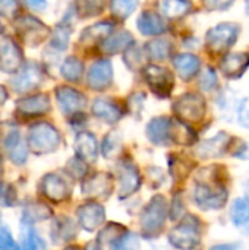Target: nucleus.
I'll return each instance as SVG.
<instances>
[{"instance_id":"34","label":"nucleus","mask_w":249,"mask_h":250,"mask_svg":"<svg viewBox=\"0 0 249 250\" xmlns=\"http://www.w3.org/2000/svg\"><path fill=\"white\" fill-rule=\"evenodd\" d=\"M21 250H45V243L41 236L31 227L26 226L22 230V248Z\"/></svg>"},{"instance_id":"9","label":"nucleus","mask_w":249,"mask_h":250,"mask_svg":"<svg viewBox=\"0 0 249 250\" xmlns=\"http://www.w3.org/2000/svg\"><path fill=\"white\" fill-rule=\"evenodd\" d=\"M117 180H119V198L125 199L138 192L142 185V177L138 167L129 161L122 160L117 166Z\"/></svg>"},{"instance_id":"46","label":"nucleus","mask_w":249,"mask_h":250,"mask_svg":"<svg viewBox=\"0 0 249 250\" xmlns=\"http://www.w3.org/2000/svg\"><path fill=\"white\" fill-rule=\"evenodd\" d=\"M235 0H203L205 9L208 10H226L227 7L232 6Z\"/></svg>"},{"instance_id":"15","label":"nucleus","mask_w":249,"mask_h":250,"mask_svg":"<svg viewBox=\"0 0 249 250\" xmlns=\"http://www.w3.org/2000/svg\"><path fill=\"white\" fill-rule=\"evenodd\" d=\"M232 142H233V138L230 135H227L226 132H219L216 136L205 139L204 142L198 145L197 155H200L204 160L220 158L229 152V149L232 148Z\"/></svg>"},{"instance_id":"51","label":"nucleus","mask_w":249,"mask_h":250,"mask_svg":"<svg viewBox=\"0 0 249 250\" xmlns=\"http://www.w3.org/2000/svg\"><path fill=\"white\" fill-rule=\"evenodd\" d=\"M85 250H103V248L98 243H88L85 246Z\"/></svg>"},{"instance_id":"3","label":"nucleus","mask_w":249,"mask_h":250,"mask_svg":"<svg viewBox=\"0 0 249 250\" xmlns=\"http://www.w3.org/2000/svg\"><path fill=\"white\" fill-rule=\"evenodd\" d=\"M167 220V201L163 195H156L151 201L144 207L139 218L142 237L145 239H157L163 230Z\"/></svg>"},{"instance_id":"40","label":"nucleus","mask_w":249,"mask_h":250,"mask_svg":"<svg viewBox=\"0 0 249 250\" xmlns=\"http://www.w3.org/2000/svg\"><path fill=\"white\" fill-rule=\"evenodd\" d=\"M66 171L69 173L70 177L73 179H82L87 174V164L81 158H72L66 164Z\"/></svg>"},{"instance_id":"31","label":"nucleus","mask_w":249,"mask_h":250,"mask_svg":"<svg viewBox=\"0 0 249 250\" xmlns=\"http://www.w3.org/2000/svg\"><path fill=\"white\" fill-rule=\"evenodd\" d=\"M60 73L69 82H79L84 73V63L78 57L70 56L63 62L60 67Z\"/></svg>"},{"instance_id":"14","label":"nucleus","mask_w":249,"mask_h":250,"mask_svg":"<svg viewBox=\"0 0 249 250\" xmlns=\"http://www.w3.org/2000/svg\"><path fill=\"white\" fill-rule=\"evenodd\" d=\"M56 98L60 110L68 116H75L81 113L87 105V97L82 92L65 85L56 88Z\"/></svg>"},{"instance_id":"41","label":"nucleus","mask_w":249,"mask_h":250,"mask_svg":"<svg viewBox=\"0 0 249 250\" xmlns=\"http://www.w3.org/2000/svg\"><path fill=\"white\" fill-rule=\"evenodd\" d=\"M16 204V190L12 185L0 182V207H13Z\"/></svg>"},{"instance_id":"43","label":"nucleus","mask_w":249,"mask_h":250,"mask_svg":"<svg viewBox=\"0 0 249 250\" xmlns=\"http://www.w3.org/2000/svg\"><path fill=\"white\" fill-rule=\"evenodd\" d=\"M0 250H21L7 227H0Z\"/></svg>"},{"instance_id":"2","label":"nucleus","mask_w":249,"mask_h":250,"mask_svg":"<svg viewBox=\"0 0 249 250\" xmlns=\"http://www.w3.org/2000/svg\"><path fill=\"white\" fill-rule=\"evenodd\" d=\"M147 138L157 146H172L176 144L191 145L195 141V133L189 125L160 116L147 125Z\"/></svg>"},{"instance_id":"13","label":"nucleus","mask_w":249,"mask_h":250,"mask_svg":"<svg viewBox=\"0 0 249 250\" xmlns=\"http://www.w3.org/2000/svg\"><path fill=\"white\" fill-rule=\"evenodd\" d=\"M16 29L21 34L22 40L28 45H32V47H35L41 41H44V38L50 32L48 26H45L41 21H38L32 16H22L21 19H18Z\"/></svg>"},{"instance_id":"27","label":"nucleus","mask_w":249,"mask_h":250,"mask_svg":"<svg viewBox=\"0 0 249 250\" xmlns=\"http://www.w3.org/2000/svg\"><path fill=\"white\" fill-rule=\"evenodd\" d=\"M230 221L249 236V198H238L230 207Z\"/></svg>"},{"instance_id":"5","label":"nucleus","mask_w":249,"mask_h":250,"mask_svg":"<svg viewBox=\"0 0 249 250\" xmlns=\"http://www.w3.org/2000/svg\"><path fill=\"white\" fill-rule=\"evenodd\" d=\"M60 145L59 130L47 123L38 122L29 127L28 132V148L35 155H45L54 152Z\"/></svg>"},{"instance_id":"18","label":"nucleus","mask_w":249,"mask_h":250,"mask_svg":"<svg viewBox=\"0 0 249 250\" xmlns=\"http://www.w3.org/2000/svg\"><path fill=\"white\" fill-rule=\"evenodd\" d=\"M22 63V53L12 38H4L0 42V69L3 72H18Z\"/></svg>"},{"instance_id":"16","label":"nucleus","mask_w":249,"mask_h":250,"mask_svg":"<svg viewBox=\"0 0 249 250\" xmlns=\"http://www.w3.org/2000/svg\"><path fill=\"white\" fill-rule=\"evenodd\" d=\"M76 217H78L79 226L85 231L92 233L97 229H100L101 224L104 223V220H106V211H104V207L101 204L87 202V204L81 205L76 209Z\"/></svg>"},{"instance_id":"38","label":"nucleus","mask_w":249,"mask_h":250,"mask_svg":"<svg viewBox=\"0 0 249 250\" xmlns=\"http://www.w3.org/2000/svg\"><path fill=\"white\" fill-rule=\"evenodd\" d=\"M69 37H70V26H68L66 23L57 25V28L54 29V34H53V38H51V47L59 51L66 50V47L69 44Z\"/></svg>"},{"instance_id":"4","label":"nucleus","mask_w":249,"mask_h":250,"mask_svg":"<svg viewBox=\"0 0 249 250\" xmlns=\"http://www.w3.org/2000/svg\"><path fill=\"white\" fill-rule=\"evenodd\" d=\"M169 243L178 250H195L201 245V220L194 214L185 215L169 233Z\"/></svg>"},{"instance_id":"11","label":"nucleus","mask_w":249,"mask_h":250,"mask_svg":"<svg viewBox=\"0 0 249 250\" xmlns=\"http://www.w3.org/2000/svg\"><path fill=\"white\" fill-rule=\"evenodd\" d=\"M41 193L54 204H62L68 201L72 195L70 186L59 174L48 173L41 180Z\"/></svg>"},{"instance_id":"36","label":"nucleus","mask_w":249,"mask_h":250,"mask_svg":"<svg viewBox=\"0 0 249 250\" xmlns=\"http://www.w3.org/2000/svg\"><path fill=\"white\" fill-rule=\"evenodd\" d=\"M104 0H76V12L81 18H91L101 13Z\"/></svg>"},{"instance_id":"44","label":"nucleus","mask_w":249,"mask_h":250,"mask_svg":"<svg viewBox=\"0 0 249 250\" xmlns=\"http://www.w3.org/2000/svg\"><path fill=\"white\" fill-rule=\"evenodd\" d=\"M217 83H219V81H217L216 72H214L211 67H208V69L203 73V76H201V82H200L201 88H203L204 91H213V89L217 86Z\"/></svg>"},{"instance_id":"7","label":"nucleus","mask_w":249,"mask_h":250,"mask_svg":"<svg viewBox=\"0 0 249 250\" xmlns=\"http://www.w3.org/2000/svg\"><path fill=\"white\" fill-rule=\"evenodd\" d=\"M239 37V26L236 23H220L211 28L205 35V47L213 54L226 53Z\"/></svg>"},{"instance_id":"29","label":"nucleus","mask_w":249,"mask_h":250,"mask_svg":"<svg viewBox=\"0 0 249 250\" xmlns=\"http://www.w3.org/2000/svg\"><path fill=\"white\" fill-rule=\"evenodd\" d=\"M53 215V211L44 205V204H38V202H32L23 207L22 209V223L26 226H31L34 223H40L44 221L47 218H50Z\"/></svg>"},{"instance_id":"23","label":"nucleus","mask_w":249,"mask_h":250,"mask_svg":"<svg viewBox=\"0 0 249 250\" xmlns=\"http://www.w3.org/2000/svg\"><path fill=\"white\" fill-rule=\"evenodd\" d=\"M138 29L144 35H161L166 32L167 26L164 19L158 13L145 10L138 18Z\"/></svg>"},{"instance_id":"6","label":"nucleus","mask_w":249,"mask_h":250,"mask_svg":"<svg viewBox=\"0 0 249 250\" xmlns=\"http://www.w3.org/2000/svg\"><path fill=\"white\" fill-rule=\"evenodd\" d=\"M173 111L176 117L186 125L200 123L207 111L205 100L200 94L186 92L176 100V103L173 104Z\"/></svg>"},{"instance_id":"8","label":"nucleus","mask_w":249,"mask_h":250,"mask_svg":"<svg viewBox=\"0 0 249 250\" xmlns=\"http://www.w3.org/2000/svg\"><path fill=\"white\" fill-rule=\"evenodd\" d=\"M144 79L150 89L158 97V98H169L173 86H175V78L170 70L161 66L148 64L144 67Z\"/></svg>"},{"instance_id":"25","label":"nucleus","mask_w":249,"mask_h":250,"mask_svg":"<svg viewBox=\"0 0 249 250\" xmlns=\"http://www.w3.org/2000/svg\"><path fill=\"white\" fill-rule=\"evenodd\" d=\"M173 66L181 79L191 81L200 72L201 62L194 54H179L173 59Z\"/></svg>"},{"instance_id":"52","label":"nucleus","mask_w":249,"mask_h":250,"mask_svg":"<svg viewBox=\"0 0 249 250\" xmlns=\"http://www.w3.org/2000/svg\"><path fill=\"white\" fill-rule=\"evenodd\" d=\"M3 176V163H1V158H0V179Z\"/></svg>"},{"instance_id":"21","label":"nucleus","mask_w":249,"mask_h":250,"mask_svg":"<svg viewBox=\"0 0 249 250\" xmlns=\"http://www.w3.org/2000/svg\"><path fill=\"white\" fill-rule=\"evenodd\" d=\"M249 66V54L248 53H233L223 57L220 62L222 72L229 79H236L244 75V72Z\"/></svg>"},{"instance_id":"49","label":"nucleus","mask_w":249,"mask_h":250,"mask_svg":"<svg viewBox=\"0 0 249 250\" xmlns=\"http://www.w3.org/2000/svg\"><path fill=\"white\" fill-rule=\"evenodd\" d=\"M242 245L238 243H220V245H214L211 246L210 250H241Z\"/></svg>"},{"instance_id":"26","label":"nucleus","mask_w":249,"mask_h":250,"mask_svg":"<svg viewBox=\"0 0 249 250\" xmlns=\"http://www.w3.org/2000/svg\"><path fill=\"white\" fill-rule=\"evenodd\" d=\"M76 236V226L68 217H57L51 227V239L53 243L62 245L69 240H73Z\"/></svg>"},{"instance_id":"54","label":"nucleus","mask_w":249,"mask_h":250,"mask_svg":"<svg viewBox=\"0 0 249 250\" xmlns=\"http://www.w3.org/2000/svg\"><path fill=\"white\" fill-rule=\"evenodd\" d=\"M65 250H79V249H78L76 246H68Z\"/></svg>"},{"instance_id":"24","label":"nucleus","mask_w":249,"mask_h":250,"mask_svg":"<svg viewBox=\"0 0 249 250\" xmlns=\"http://www.w3.org/2000/svg\"><path fill=\"white\" fill-rule=\"evenodd\" d=\"M4 148L7 151V155L10 158V161L16 166H22L25 164L26 158H28V148L26 145L22 142L21 135L18 132H10L6 139H4Z\"/></svg>"},{"instance_id":"39","label":"nucleus","mask_w":249,"mask_h":250,"mask_svg":"<svg viewBox=\"0 0 249 250\" xmlns=\"http://www.w3.org/2000/svg\"><path fill=\"white\" fill-rule=\"evenodd\" d=\"M138 6V0H113L112 13L117 19H126Z\"/></svg>"},{"instance_id":"28","label":"nucleus","mask_w":249,"mask_h":250,"mask_svg":"<svg viewBox=\"0 0 249 250\" xmlns=\"http://www.w3.org/2000/svg\"><path fill=\"white\" fill-rule=\"evenodd\" d=\"M132 41H134V38L128 31H120V32L112 34L107 38H104L100 48L104 54H116V53L128 48Z\"/></svg>"},{"instance_id":"17","label":"nucleus","mask_w":249,"mask_h":250,"mask_svg":"<svg viewBox=\"0 0 249 250\" xmlns=\"http://www.w3.org/2000/svg\"><path fill=\"white\" fill-rule=\"evenodd\" d=\"M113 81V69H112V63L107 59H101L97 60L87 76V83L91 89L94 91H104L110 86Z\"/></svg>"},{"instance_id":"48","label":"nucleus","mask_w":249,"mask_h":250,"mask_svg":"<svg viewBox=\"0 0 249 250\" xmlns=\"http://www.w3.org/2000/svg\"><path fill=\"white\" fill-rule=\"evenodd\" d=\"M28 7H31L32 10H37V12H43L45 7H47V1L45 0H25Z\"/></svg>"},{"instance_id":"1","label":"nucleus","mask_w":249,"mask_h":250,"mask_svg":"<svg viewBox=\"0 0 249 250\" xmlns=\"http://www.w3.org/2000/svg\"><path fill=\"white\" fill-rule=\"evenodd\" d=\"M222 167H211L201 174L194 188V202L204 211L222 209L227 202V188L225 185V171Z\"/></svg>"},{"instance_id":"10","label":"nucleus","mask_w":249,"mask_h":250,"mask_svg":"<svg viewBox=\"0 0 249 250\" xmlns=\"http://www.w3.org/2000/svg\"><path fill=\"white\" fill-rule=\"evenodd\" d=\"M82 195L91 199H106L113 192V177L110 173L98 171L82 182Z\"/></svg>"},{"instance_id":"47","label":"nucleus","mask_w":249,"mask_h":250,"mask_svg":"<svg viewBox=\"0 0 249 250\" xmlns=\"http://www.w3.org/2000/svg\"><path fill=\"white\" fill-rule=\"evenodd\" d=\"M233 157H235V158H239V160H247V161H249V144L241 145V146L233 152Z\"/></svg>"},{"instance_id":"20","label":"nucleus","mask_w":249,"mask_h":250,"mask_svg":"<svg viewBox=\"0 0 249 250\" xmlns=\"http://www.w3.org/2000/svg\"><path fill=\"white\" fill-rule=\"evenodd\" d=\"M50 98L47 94H37L16 101V110L23 116H43L50 111Z\"/></svg>"},{"instance_id":"19","label":"nucleus","mask_w":249,"mask_h":250,"mask_svg":"<svg viewBox=\"0 0 249 250\" xmlns=\"http://www.w3.org/2000/svg\"><path fill=\"white\" fill-rule=\"evenodd\" d=\"M92 114L109 125H114L122 119L123 108L112 98H97L92 103Z\"/></svg>"},{"instance_id":"53","label":"nucleus","mask_w":249,"mask_h":250,"mask_svg":"<svg viewBox=\"0 0 249 250\" xmlns=\"http://www.w3.org/2000/svg\"><path fill=\"white\" fill-rule=\"evenodd\" d=\"M245 190H247V195H248V198H249V179H248V182L245 183Z\"/></svg>"},{"instance_id":"33","label":"nucleus","mask_w":249,"mask_h":250,"mask_svg":"<svg viewBox=\"0 0 249 250\" xmlns=\"http://www.w3.org/2000/svg\"><path fill=\"white\" fill-rule=\"evenodd\" d=\"M147 56L156 62H163L169 59L172 53V44L166 40H154L150 44H147Z\"/></svg>"},{"instance_id":"42","label":"nucleus","mask_w":249,"mask_h":250,"mask_svg":"<svg viewBox=\"0 0 249 250\" xmlns=\"http://www.w3.org/2000/svg\"><path fill=\"white\" fill-rule=\"evenodd\" d=\"M19 12V1L18 0H0V15L12 19Z\"/></svg>"},{"instance_id":"22","label":"nucleus","mask_w":249,"mask_h":250,"mask_svg":"<svg viewBox=\"0 0 249 250\" xmlns=\"http://www.w3.org/2000/svg\"><path fill=\"white\" fill-rule=\"evenodd\" d=\"M97 139L90 132H79L75 138V152L76 157L85 163H94L98 154Z\"/></svg>"},{"instance_id":"12","label":"nucleus","mask_w":249,"mask_h":250,"mask_svg":"<svg viewBox=\"0 0 249 250\" xmlns=\"http://www.w3.org/2000/svg\"><path fill=\"white\" fill-rule=\"evenodd\" d=\"M41 82H43V70L38 63L31 62L26 63L18 72V75L12 79L10 83L13 91H16L18 94H23L31 89H35Z\"/></svg>"},{"instance_id":"37","label":"nucleus","mask_w":249,"mask_h":250,"mask_svg":"<svg viewBox=\"0 0 249 250\" xmlns=\"http://www.w3.org/2000/svg\"><path fill=\"white\" fill-rule=\"evenodd\" d=\"M120 135L117 132H110L104 136L103 145H101V152L106 158H113L114 155L119 154L120 149Z\"/></svg>"},{"instance_id":"32","label":"nucleus","mask_w":249,"mask_h":250,"mask_svg":"<svg viewBox=\"0 0 249 250\" xmlns=\"http://www.w3.org/2000/svg\"><path fill=\"white\" fill-rule=\"evenodd\" d=\"M191 9V3L188 0H163L161 1V12L164 16L170 19L185 16Z\"/></svg>"},{"instance_id":"55","label":"nucleus","mask_w":249,"mask_h":250,"mask_svg":"<svg viewBox=\"0 0 249 250\" xmlns=\"http://www.w3.org/2000/svg\"><path fill=\"white\" fill-rule=\"evenodd\" d=\"M247 13L249 15V0H247Z\"/></svg>"},{"instance_id":"30","label":"nucleus","mask_w":249,"mask_h":250,"mask_svg":"<svg viewBox=\"0 0 249 250\" xmlns=\"http://www.w3.org/2000/svg\"><path fill=\"white\" fill-rule=\"evenodd\" d=\"M109 250H141V243H139V237L129 230H123L110 245Z\"/></svg>"},{"instance_id":"56","label":"nucleus","mask_w":249,"mask_h":250,"mask_svg":"<svg viewBox=\"0 0 249 250\" xmlns=\"http://www.w3.org/2000/svg\"><path fill=\"white\" fill-rule=\"evenodd\" d=\"M1 32H3V25L0 23V34H1Z\"/></svg>"},{"instance_id":"35","label":"nucleus","mask_w":249,"mask_h":250,"mask_svg":"<svg viewBox=\"0 0 249 250\" xmlns=\"http://www.w3.org/2000/svg\"><path fill=\"white\" fill-rule=\"evenodd\" d=\"M110 31H112V23L100 22V23L92 25V26L87 28L85 31H82L81 42H94V41H98L101 38H107Z\"/></svg>"},{"instance_id":"45","label":"nucleus","mask_w":249,"mask_h":250,"mask_svg":"<svg viewBox=\"0 0 249 250\" xmlns=\"http://www.w3.org/2000/svg\"><path fill=\"white\" fill-rule=\"evenodd\" d=\"M238 120L239 123L249 129V98H245L244 101L239 103L238 107Z\"/></svg>"},{"instance_id":"50","label":"nucleus","mask_w":249,"mask_h":250,"mask_svg":"<svg viewBox=\"0 0 249 250\" xmlns=\"http://www.w3.org/2000/svg\"><path fill=\"white\" fill-rule=\"evenodd\" d=\"M6 100H7V91L4 89V86L0 85V107L6 103Z\"/></svg>"}]
</instances>
